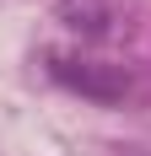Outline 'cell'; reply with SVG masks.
Returning a JSON list of instances; mask_svg holds the SVG:
<instances>
[{"label":"cell","instance_id":"obj_1","mask_svg":"<svg viewBox=\"0 0 151 156\" xmlns=\"http://www.w3.org/2000/svg\"><path fill=\"white\" fill-rule=\"evenodd\" d=\"M49 70H54V81H60V86L92 97V102H124V97H130V70H124V65L65 59V54H54V59H49Z\"/></svg>","mask_w":151,"mask_h":156},{"label":"cell","instance_id":"obj_2","mask_svg":"<svg viewBox=\"0 0 151 156\" xmlns=\"http://www.w3.org/2000/svg\"><path fill=\"white\" fill-rule=\"evenodd\" d=\"M60 22H65V32H76V38H108L113 32V5L108 0H60Z\"/></svg>","mask_w":151,"mask_h":156}]
</instances>
